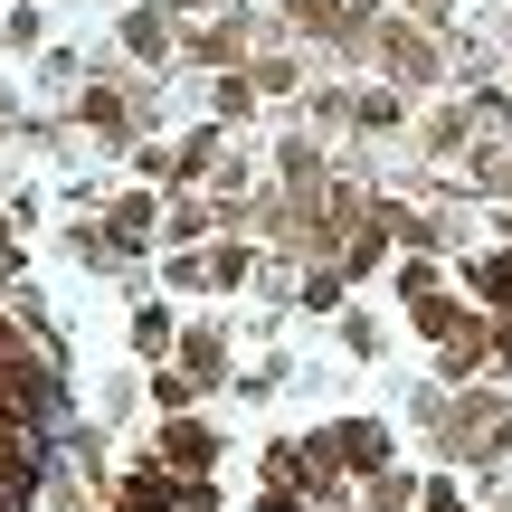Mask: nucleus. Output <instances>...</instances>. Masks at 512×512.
<instances>
[{
	"label": "nucleus",
	"mask_w": 512,
	"mask_h": 512,
	"mask_svg": "<svg viewBox=\"0 0 512 512\" xmlns=\"http://www.w3.org/2000/svg\"><path fill=\"white\" fill-rule=\"evenodd\" d=\"M86 124H95V133H114V143H124V95H114V86H86Z\"/></svg>",
	"instance_id": "11"
},
{
	"label": "nucleus",
	"mask_w": 512,
	"mask_h": 512,
	"mask_svg": "<svg viewBox=\"0 0 512 512\" xmlns=\"http://www.w3.org/2000/svg\"><path fill=\"white\" fill-rule=\"evenodd\" d=\"M124 512H181V475H171V465H143V475L124 484Z\"/></svg>",
	"instance_id": "6"
},
{
	"label": "nucleus",
	"mask_w": 512,
	"mask_h": 512,
	"mask_svg": "<svg viewBox=\"0 0 512 512\" xmlns=\"http://www.w3.org/2000/svg\"><path fill=\"white\" fill-rule=\"evenodd\" d=\"M380 48H389V76H408V86H437V38H418V29H389Z\"/></svg>",
	"instance_id": "4"
},
{
	"label": "nucleus",
	"mask_w": 512,
	"mask_h": 512,
	"mask_svg": "<svg viewBox=\"0 0 512 512\" xmlns=\"http://www.w3.org/2000/svg\"><path fill=\"white\" fill-rule=\"evenodd\" d=\"M323 446H332V465H342V475H389V427H380V418L323 427Z\"/></svg>",
	"instance_id": "1"
},
{
	"label": "nucleus",
	"mask_w": 512,
	"mask_h": 512,
	"mask_svg": "<svg viewBox=\"0 0 512 512\" xmlns=\"http://www.w3.org/2000/svg\"><path fill=\"white\" fill-rule=\"evenodd\" d=\"M162 10H219V0H162Z\"/></svg>",
	"instance_id": "17"
},
{
	"label": "nucleus",
	"mask_w": 512,
	"mask_h": 512,
	"mask_svg": "<svg viewBox=\"0 0 512 512\" xmlns=\"http://www.w3.org/2000/svg\"><path fill=\"white\" fill-rule=\"evenodd\" d=\"M247 105H256V76H228V86H219V114H228V124H238Z\"/></svg>",
	"instance_id": "14"
},
{
	"label": "nucleus",
	"mask_w": 512,
	"mask_h": 512,
	"mask_svg": "<svg viewBox=\"0 0 512 512\" xmlns=\"http://www.w3.org/2000/svg\"><path fill=\"white\" fill-rule=\"evenodd\" d=\"M67 512H95V503H67Z\"/></svg>",
	"instance_id": "18"
},
{
	"label": "nucleus",
	"mask_w": 512,
	"mask_h": 512,
	"mask_svg": "<svg viewBox=\"0 0 512 512\" xmlns=\"http://www.w3.org/2000/svg\"><path fill=\"white\" fill-rule=\"evenodd\" d=\"M162 228H171V247H181V238H200V228H209V209H200V200H171Z\"/></svg>",
	"instance_id": "13"
},
{
	"label": "nucleus",
	"mask_w": 512,
	"mask_h": 512,
	"mask_svg": "<svg viewBox=\"0 0 512 512\" xmlns=\"http://www.w3.org/2000/svg\"><path fill=\"white\" fill-rule=\"evenodd\" d=\"M181 512H219V494H209V484L190 475V484H181Z\"/></svg>",
	"instance_id": "15"
},
{
	"label": "nucleus",
	"mask_w": 512,
	"mask_h": 512,
	"mask_svg": "<svg viewBox=\"0 0 512 512\" xmlns=\"http://www.w3.org/2000/svg\"><path fill=\"white\" fill-rule=\"evenodd\" d=\"M247 512H304V494H266V503H247Z\"/></svg>",
	"instance_id": "16"
},
{
	"label": "nucleus",
	"mask_w": 512,
	"mask_h": 512,
	"mask_svg": "<svg viewBox=\"0 0 512 512\" xmlns=\"http://www.w3.org/2000/svg\"><path fill=\"white\" fill-rule=\"evenodd\" d=\"M124 48H133V57H162V48H171V19H162V10H133V19H124Z\"/></svg>",
	"instance_id": "8"
},
{
	"label": "nucleus",
	"mask_w": 512,
	"mask_h": 512,
	"mask_svg": "<svg viewBox=\"0 0 512 512\" xmlns=\"http://www.w3.org/2000/svg\"><path fill=\"white\" fill-rule=\"evenodd\" d=\"M408 323H418L427 342H465V332H475V323H465V304H456V294H437V285L408 294Z\"/></svg>",
	"instance_id": "3"
},
{
	"label": "nucleus",
	"mask_w": 512,
	"mask_h": 512,
	"mask_svg": "<svg viewBox=\"0 0 512 512\" xmlns=\"http://www.w3.org/2000/svg\"><path fill=\"white\" fill-rule=\"evenodd\" d=\"M162 465L171 475H209V465H219V437H209L200 418H171L162 427Z\"/></svg>",
	"instance_id": "2"
},
{
	"label": "nucleus",
	"mask_w": 512,
	"mask_h": 512,
	"mask_svg": "<svg viewBox=\"0 0 512 512\" xmlns=\"http://www.w3.org/2000/svg\"><path fill=\"white\" fill-rule=\"evenodd\" d=\"M133 351H152V361L171 351V304H143V313H133Z\"/></svg>",
	"instance_id": "9"
},
{
	"label": "nucleus",
	"mask_w": 512,
	"mask_h": 512,
	"mask_svg": "<svg viewBox=\"0 0 512 512\" xmlns=\"http://www.w3.org/2000/svg\"><path fill=\"white\" fill-rule=\"evenodd\" d=\"M209 162H219V133H190V143L171 152V181H200Z\"/></svg>",
	"instance_id": "10"
},
{
	"label": "nucleus",
	"mask_w": 512,
	"mask_h": 512,
	"mask_svg": "<svg viewBox=\"0 0 512 512\" xmlns=\"http://www.w3.org/2000/svg\"><path fill=\"white\" fill-rule=\"evenodd\" d=\"M152 228H162V200H152V190H124V200H114V219H105V238H114V247H143Z\"/></svg>",
	"instance_id": "5"
},
{
	"label": "nucleus",
	"mask_w": 512,
	"mask_h": 512,
	"mask_svg": "<svg viewBox=\"0 0 512 512\" xmlns=\"http://www.w3.org/2000/svg\"><path fill=\"white\" fill-rule=\"evenodd\" d=\"M465 285H475V304L512 313V256H475V266H465Z\"/></svg>",
	"instance_id": "7"
},
{
	"label": "nucleus",
	"mask_w": 512,
	"mask_h": 512,
	"mask_svg": "<svg viewBox=\"0 0 512 512\" xmlns=\"http://www.w3.org/2000/svg\"><path fill=\"white\" fill-rule=\"evenodd\" d=\"M228 285H247V247H219V256H209V294H228Z\"/></svg>",
	"instance_id": "12"
}]
</instances>
